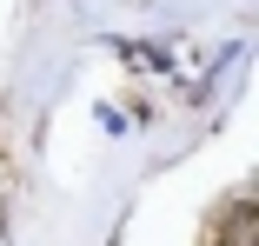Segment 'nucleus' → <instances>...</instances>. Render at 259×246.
I'll use <instances>...</instances> for the list:
<instances>
[{
	"mask_svg": "<svg viewBox=\"0 0 259 246\" xmlns=\"http://www.w3.org/2000/svg\"><path fill=\"white\" fill-rule=\"evenodd\" d=\"M93 120H100V127H107V133H126V113H120V107H107V100H100V107H93Z\"/></svg>",
	"mask_w": 259,
	"mask_h": 246,
	"instance_id": "3",
	"label": "nucleus"
},
{
	"mask_svg": "<svg viewBox=\"0 0 259 246\" xmlns=\"http://www.w3.org/2000/svg\"><path fill=\"white\" fill-rule=\"evenodd\" d=\"M113 54L126 67H146V73H173V47H153V40H113Z\"/></svg>",
	"mask_w": 259,
	"mask_h": 246,
	"instance_id": "2",
	"label": "nucleus"
},
{
	"mask_svg": "<svg viewBox=\"0 0 259 246\" xmlns=\"http://www.w3.org/2000/svg\"><path fill=\"white\" fill-rule=\"evenodd\" d=\"M206 246H259V207H252V186H239L233 200L213 213V233Z\"/></svg>",
	"mask_w": 259,
	"mask_h": 246,
	"instance_id": "1",
	"label": "nucleus"
}]
</instances>
